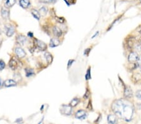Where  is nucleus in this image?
<instances>
[{
  "label": "nucleus",
  "instance_id": "obj_25",
  "mask_svg": "<svg viewBox=\"0 0 141 124\" xmlns=\"http://www.w3.org/2000/svg\"><path fill=\"white\" fill-rule=\"evenodd\" d=\"M85 78H86L87 80H89V79H91V75H90V70L89 69L87 72L86 75H85Z\"/></svg>",
  "mask_w": 141,
  "mask_h": 124
},
{
  "label": "nucleus",
  "instance_id": "obj_29",
  "mask_svg": "<svg viewBox=\"0 0 141 124\" xmlns=\"http://www.w3.org/2000/svg\"><path fill=\"white\" fill-rule=\"evenodd\" d=\"M74 61V60H70V61H69L68 64V68H69V67H70V65H72V63Z\"/></svg>",
  "mask_w": 141,
  "mask_h": 124
},
{
  "label": "nucleus",
  "instance_id": "obj_10",
  "mask_svg": "<svg viewBox=\"0 0 141 124\" xmlns=\"http://www.w3.org/2000/svg\"><path fill=\"white\" fill-rule=\"evenodd\" d=\"M18 63L17 60H16L15 58H12L9 62V67H10L12 70H13L17 69L18 67Z\"/></svg>",
  "mask_w": 141,
  "mask_h": 124
},
{
  "label": "nucleus",
  "instance_id": "obj_18",
  "mask_svg": "<svg viewBox=\"0 0 141 124\" xmlns=\"http://www.w3.org/2000/svg\"><path fill=\"white\" fill-rule=\"evenodd\" d=\"M32 15L33 16L34 18H36V20H39L40 18V17H41V14H40V12L38 11H37L36 9H32Z\"/></svg>",
  "mask_w": 141,
  "mask_h": 124
},
{
  "label": "nucleus",
  "instance_id": "obj_27",
  "mask_svg": "<svg viewBox=\"0 0 141 124\" xmlns=\"http://www.w3.org/2000/svg\"><path fill=\"white\" fill-rule=\"evenodd\" d=\"M65 1L68 5H70V4H72L73 3H74V1H73V0H65Z\"/></svg>",
  "mask_w": 141,
  "mask_h": 124
},
{
  "label": "nucleus",
  "instance_id": "obj_28",
  "mask_svg": "<svg viewBox=\"0 0 141 124\" xmlns=\"http://www.w3.org/2000/svg\"><path fill=\"white\" fill-rule=\"evenodd\" d=\"M137 62H138V63H137L138 65H139V67L141 68V56L140 58H139V60H138Z\"/></svg>",
  "mask_w": 141,
  "mask_h": 124
},
{
  "label": "nucleus",
  "instance_id": "obj_2",
  "mask_svg": "<svg viewBox=\"0 0 141 124\" xmlns=\"http://www.w3.org/2000/svg\"><path fill=\"white\" fill-rule=\"evenodd\" d=\"M60 112L62 115H70L72 113V108L69 105H63L60 107Z\"/></svg>",
  "mask_w": 141,
  "mask_h": 124
},
{
  "label": "nucleus",
  "instance_id": "obj_14",
  "mask_svg": "<svg viewBox=\"0 0 141 124\" xmlns=\"http://www.w3.org/2000/svg\"><path fill=\"white\" fill-rule=\"evenodd\" d=\"M4 85L6 87H14L17 85V82L13 80H7L4 82Z\"/></svg>",
  "mask_w": 141,
  "mask_h": 124
},
{
  "label": "nucleus",
  "instance_id": "obj_9",
  "mask_svg": "<svg viewBox=\"0 0 141 124\" xmlns=\"http://www.w3.org/2000/svg\"><path fill=\"white\" fill-rule=\"evenodd\" d=\"M17 41L18 44H21V45H24L27 41V38L25 36L20 35L17 36Z\"/></svg>",
  "mask_w": 141,
  "mask_h": 124
},
{
  "label": "nucleus",
  "instance_id": "obj_16",
  "mask_svg": "<svg viewBox=\"0 0 141 124\" xmlns=\"http://www.w3.org/2000/svg\"><path fill=\"white\" fill-rule=\"evenodd\" d=\"M108 122L109 123H116L117 122V119L116 116L115 115H109L107 117Z\"/></svg>",
  "mask_w": 141,
  "mask_h": 124
},
{
  "label": "nucleus",
  "instance_id": "obj_26",
  "mask_svg": "<svg viewBox=\"0 0 141 124\" xmlns=\"http://www.w3.org/2000/svg\"><path fill=\"white\" fill-rule=\"evenodd\" d=\"M135 96H136V97L138 99L141 100V90H138V91H136V93H135Z\"/></svg>",
  "mask_w": 141,
  "mask_h": 124
},
{
  "label": "nucleus",
  "instance_id": "obj_31",
  "mask_svg": "<svg viewBox=\"0 0 141 124\" xmlns=\"http://www.w3.org/2000/svg\"><path fill=\"white\" fill-rule=\"evenodd\" d=\"M2 85H3V82H2V80L1 79V78H0V87Z\"/></svg>",
  "mask_w": 141,
  "mask_h": 124
},
{
  "label": "nucleus",
  "instance_id": "obj_19",
  "mask_svg": "<svg viewBox=\"0 0 141 124\" xmlns=\"http://www.w3.org/2000/svg\"><path fill=\"white\" fill-rule=\"evenodd\" d=\"M45 57L46 60H47V62H48V64H50V63H51V62L53 61V56L52 55H51L50 53H48V52H46L45 53Z\"/></svg>",
  "mask_w": 141,
  "mask_h": 124
},
{
  "label": "nucleus",
  "instance_id": "obj_3",
  "mask_svg": "<svg viewBox=\"0 0 141 124\" xmlns=\"http://www.w3.org/2000/svg\"><path fill=\"white\" fill-rule=\"evenodd\" d=\"M75 117L77 118H78V119L83 120L87 117V113L85 110H78V111L76 113Z\"/></svg>",
  "mask_w": 141,
  "mask_h": 124
},
{
  "label": "nucleus",
  "instance_id": "obj_30",
  "mask_svg": "<svg viewBox=\"0 0 141 124\" xmlns=\"http://www.w3.org/2000/svg\"><path fill=\"white\" fill-rule=\"evenodd\" d=\"M21 121H22V119H21V118H19V119H18V120H17L15 121V122L19 123V122H21Z\"/></svg>",
  "mask_w": 141,
  "mask_h": 124
},
{
  "label": "nucleus",
  "instance_id": "obj_6",
  "mask_svg": "<svg viewBox=\"0 0 141 124\" xmlns=\"http://www.w3.org/2000/svg\"><path fill=\"white\" fill-rule=\"evenodd\" d=\"M15 54L19 58H22L26 56V53L23 49L21 48H16L15 50Z\"/></svg>",
  "mask_w": 141,
  "mask_h": 124
},
{
  "label": "nucleus",
  "instance_id": "obj_12",
  "mask_svg": "<svg viewBox=\"0 0 141 124\" xmlns=\"http://www.w3.org/2000/svg\"><path fill=\"white\" fill-rule=\"evenodd\" d=\"M20 5L24 9H26L30 6L31 3L30 0H20Z\"/></svg>",
  "mask_w": 141,
  "mask_h": 124
},
{
  "label": "nucleus",
  "instance_id": "obj_15",
  "mask_svg": "<svg viewBox=\"0 0 141 124\" xmlns=\"http://www.w3.org/2000/svg\"><path fill=\"white\" fill-rule=\"evenodd\" d=\"M53 32L54 35L60 37L62 35V32L60 29L57 26H53Z\"/></svg>",
  "mask_w": 141,
  "mask_h": 124
},
{
  "label": "nucleus",
  "instance_id": "obj_21",
  "mask_svg": "<svg viewBox=\"0 0 141 124\" xmlns=\"http://www.w3.org/2000/svg\"><path fill=\"white\" fill-rule=\"evenodd\" d=\"M48 8L45 7V6H43V7H41V8L40 9L39 12H40L41 16L44 17V16H45L46 14H47V13H48Z\"/></svg>",
  "mask_w": 141,
  "mask_h": 124
},
{
  "label": "nucleus",
  "instance_id": "obj_33",
  "mask_svg": "<svg viewBox=\"0 0 141 124\" xmlns=\"http://www.w3.org/2000/svg\"><path fill=\"white\" fill-rule=\"evenodd\" d=\"M1 30L0 29V35H1Z\"/></svg>",
  "mask_w": 141,
  "mask_h": 124
},
{
  "label": "nucleus",
  "instance_id": "obj_11",
  "mask_svg": "<svg viewBox=\"0 0 141 124\" xmlns=\"http://www.w3.org/2000/svg\"><path fill=\"white\" fill-rule=\"evenodd\" d=\"M124 96L127 98H131L133 97V91L130 87H126L125 88Z\"/></svg>",
  "mask_w": 141,
  "mask_h": 124
},
{
  "label": "nucleus",
  "instance_id": "obj_17",
  "mask_svg": "<svg viewBox=\"0 0 141 124\" xmlns=\"http://www.w3.org/2000/svg\"><path fill=\"white\" fill-rule=\"evenodd\" d=\"M15 3L16 0H6L5 3V6L7 8H9L12 7Z\"/></svg>",
  "mask_w": 141,
  "mask_h": 124
},
{
  "label": "nucleus",
  "instance_id": "obj_22",
  "mask_svg": "<svg viewBox=\"0 0 141 124\" xmlns=\"http://www.w3.org/2000/svg\"><path fill=\"white\" fill-rule=\"evenodd\" d=\"M80 102V100L77 98H75L72 100L70 102V105L72 106V107H74L76 105H78V103Z\"/></svg>",
  "mask_w": 141,
  "mask_h": 124
},
{
  "label": "nucleus",
  "instance_id": "obj_1",
  "mask_svg": "<svg viewBox=\"0 0 141 124\" xmlns=\"http://www.w3.org/2000/svg\"><path fill=\"white\" fill-rule=\"evenodd\" d=\"M114 112L119 118L125 121H130L134 115V106L132 103L125 99H119L114 101L112 105Z\"/></svg>",
  "mask_w": 141,
  "mask_h": 124
},
{
  "label": "nucleus",
  "instance_id": "obj_24",
  "mask_svg": "<svg viewBox=\"0 0 141 124\" xmlns=\"http://www.w3.org/2000/svg\"><path fill=\"white\" fill-rule=\"evenodd\" d=\"M5 68V63L3 60H0V71L3 70Z\"/></svg>",
  "mask_w": 141,
  "mask_h": 124
},
{
  "label": "nucleus",
  "instance_id": "obj_32",
  "mask_svg": "<svg viewBox=\"0 0 141 124\" xmlns=\"http://www.w3.org/2000/svg\"><path fill=\"white\" fill-rule=\"evenodd\" d=\"M28 35H29L30 36H33V33H29V34H28Z\"/></svg>",
  "mask_w": 141,
  "mask_h": 124
},
{
  "label": "nucleus",
  "instance_id": "obj_7",
  "mask_svg": "<svg viewBox=\"0 0 141 124\" xmlns=\"http://www.w3.org/2000/svg\"><path fill=\"white\" fill-rule=\"evenodd\" d=\"M35 43H36V46H37L40 50L45 51L46 49H47V44L45 43L44 42H43V41H40V40H36H36H35Z\"/></svg>",
  "mask_w": 141,
  "mask_h": 124
},
{
  "label": "nucleus",
  "instance_id": "obj_8",
  "mask_svg": "<svg viewBox=\"0 0 141 124\" xmlns=\"http://www.w3.org/2000/svg\"><path fill=\"white\" fill-rule=\"evenodd\" d=\"M1 17L4 20H8L9 18V11L7 8H2L1 9Z\"/></svg>",
  "mask_w": 141,
  "mask_h": 124
},
{
  "label": "nucleus",
  "instance_id": "obj_13",
  "mask_svg": "<svg viewBox=\"0 0 141 124\" xmlns=\"http://www.w3.org/2000/svg\"><path fill=\"white\" fill-rule=\"evenodd\" d=\"M60 44V41L58 39L56 38H53L51 39L50 42V46L51 48H54V47L58 46L59 44Z\"/></svg>",
  "mask_w": 141,
  "mask_h": 124
},
{
  "label": "nucleus",
  "instance_id": "obj_5",
  "mask_svg": "<svg viewBox=\"0 0 141 124\" xmlns=\"http://www.w3.org/2000/svg\"><path fill=\"white\" fill-rule=\"evenodd\" d=\"M138 60H139V56H138L137 54L135 53V52L131 53L129 55L128 60L131 63H135V62L137 61Z\"/></svg>",
  "mask_w": 141,
  "mask_h": 124
},
{
  "label": "nucleus",
  "instance_id": "obj_23",
  "mask_svg": "<svg viewBox=\"0 0 141 124\" xmlns=\"http://www.w3.org/2000/svg\"><path fill=\"white\" fill-rule=\"evenodd\" d=\"M57 0H39L40 3L45 4H51L55 3Z\"/></svg>",
  "mask_w": 141,
  "mask_h": 124
},
{
  "label": "nucleus",
  "instance_id": "obj_20",
  "mask_svg": "<svg viewBox=\"0 0 141 124\" xmlns=\"http://www.w3.org/2000/svg\"><path fill=\"white\" fill-rule=\"evenodd\" d=\"M25 71L26 73V76L27 77H30V76H33L34 74H35V73H34V70L33 69H32V68H25Z\"/></svg>",
  "mask_w": 141,
  "mask_h": 124
},
{
  "label": "nucleus",
  "instance_id": "obj_4",
  "mask_svg": "<svg viewBox=\"0 0 141 124\" xmlns=\"http://www.w3.org/2000/svg\"><path fill=\"white\" fill-rule=\"evenodd\" d=\"M5 29H6V34L7 36L8 37H11L14 35L15 32V28L14 26L9 25V26H5Z\"/></svg>",
  "mask_w": 141,
  "mask_h": 124
}]
</instances>
